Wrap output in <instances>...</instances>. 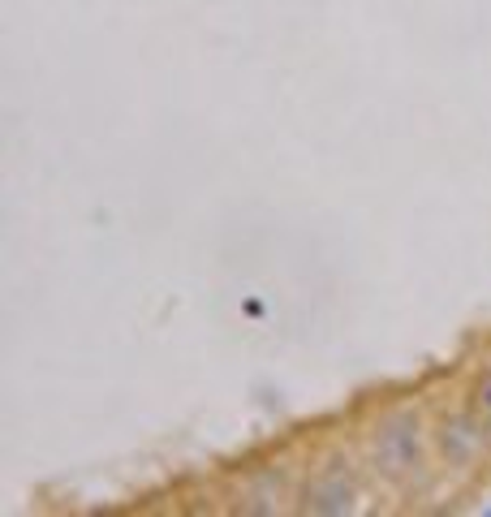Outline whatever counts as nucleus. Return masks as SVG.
Returning <instances> with one entry per match:
<instances>
[{
    "label": "nucleus",
    "instance_id": "obj_3",
    "mask_svg": "<svg viewBox=\"0 0 491 517\" xmlns=\"http://www.w3.org/2000/svg\"><path fill=\"white\" fill-rule=\"evenodd\" d=\"M478 444H483V431H474L470 418H452V422H444V449H449L452 461H470Z\"/></svg>",
    "mask_w": 491,
    "mask_h": 517
},
{
    "label": "nucleus",
    "instance_id": "obj_4",
    "mask_svg": "<svg viewBox=\"0 0 491 517\" xmlns=\"http://www.w3.org/2000/svg\"><path fill=\"white\" fill-rule=\"evenodd\" d=\"M474 414L487 418V422H491V371L483 376V384L474 388Z\"/></svg>",
    "mask_w": 491,
    "mask_h": 517
},
{
    "label": "nucleus",
    "instance_id": "obj_1",
    "mask_svg": "<svg viewBox=\"0 0 491 517\" xmlns=\"http://www.w3.org/2000/svg\"><path fill=\"white\" fill-rule=\"evenodd\" d=\"M371 461L375 470L388 478H405L423 466V431H418V418L410 410L379 418V427L371 431Z\"/></svg>",
    "mask_w": 491,
    "mask_h": 517
},
{
    "label": "nucleus",
    "instance_id": "obj_5",
    "mask_svg": "<svg viewBox=\"0 0 491 517\" xmlns=\"http://www.w3.org/2000/svg\"><path fill=\"white\" fill-rule=\"evenodd\" d=\"M483 513H487V517H491V509H483Z\"/></svg>",
    "mask_w": 491,
    "mask_h": 517
},
{
    "label": "nucleus",
    "instance_id": "obj_2",
    "mask_svg": "<svg viewBox=\"0 0 491 517\" xmlns=\"http://www.w3.org/2000/svg\"><path fill=\"white\" fill-rule=\"evenodd\" d=\"M358 500V483L345 470H319V475L306 483V492H302V509L306 513H350Z\"/></svg>",
    "mask_w": 491,
    "mask_h": 517
}]
</instances>
